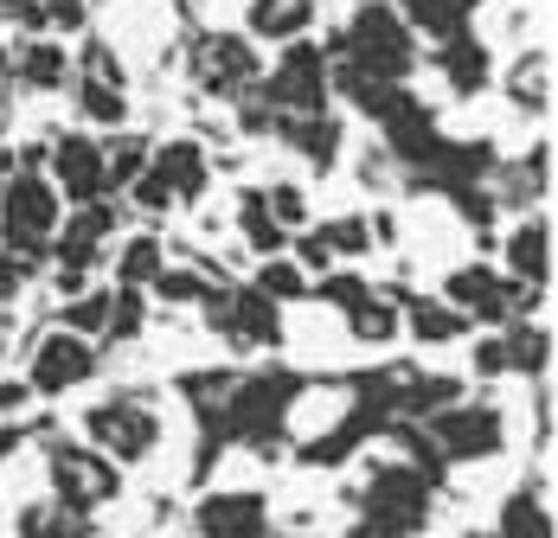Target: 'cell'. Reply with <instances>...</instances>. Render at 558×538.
<instances>
[{
  "label": "cell",
  "mask_w": 558,
  "mask_h": 538,
  "mask_svg": "<svg viewBox=\"0 0 558 538\" xmlns=\"http://www.w3.org/2000/svg\"><path fill=\"white\" fill-rule=\"evenodd\" d=\"M340 64L360 71V77H373V84H404L417 71V33L398 20V7L373 0V7L353 13V26L340 39Z\"/></svg>",
  "instance_id": "cell-1"
},
{
  "label": "cell",
  "mask_w": 558,
  "mask_h": 538,
  "mask_svg": "<svg viewBox=\"0 0 558 538\" xmlns=\"http://www.w3.org/2000/svg\"><path fill=\"white\" fill-rule=\"evenodd\" d=\"M58 218H64V199L46 173H13L0 186V237H7V257L33 264L46 257L58 237Z\"/></svg>",
  "instance_id": "cell-2"
},
{
  "label": "cell",
  "mask_w": 558,
  "mask_h": 538,
  "mask_svg": "<svg viewBox=\"0 0 558 538\" xmlns=\"http://www.w3.org/2000/svg\"><path fill=\"white\" fill-rule=\"evenodd\" d=\"M84 430H90V449H97V455H110L116 468H129V462H148V455H155L161 417H155L142 398H104V404L84 417Z\"/></svg>",
  "instance_id": "cell-3"
},
{
  "label": "cell",
  "mask_w": 558,
  "mask_h": 538,
  "mask_svg": "<svg viewBox=\"0 0 558 538\" xmlns=\"http://www.w3.org/2000/svg\"><path fill=\"white\" fill-rule=\"evenodd\" d=\"M289 404H295V378L257 372V378H231L219 417H225V430L244 436V442H270L282 430V417H289Z\"/></svg>",
  "instance_id": "cell-4"
},
{
  "label": "cell",
  "mask_w": 558,
  "mask_h": 538,
  "mask_svg": "<svg viewBox=\"0 0 558 538\" xmlns=\"http://www.w3.org/2000/svg\"><path fill=\"white\" fill-rule=\"evenodd\" d=\"M430 487H437V475L417 468V462H386V468H373V481H366L373 519H366V526H386L391 538H411L417 519H424V506H430Z\"/></svg>",
  "instance_id": "cell-5"
},
{
  "label": "cell",
  "mask_w": 558,
  "mask_h": 538,
  "mask_svg": "<svg viewBox=\"0 0 558 538\" xmlns=\"http://www.w3.org/2000/svg\"><path fill=\"white\" fill-rule=\"evenodd\" d=\"M264 84V97L282 109V115H315V109H328V52L322 46H308V39H289L277 58V71L270 77H257Z\"/></svg>",
  "instance_id": "cell-6"
},
{
  "label": "cell",
  "mask_w": 558,
  "mask_h": 538,
  "mask_svg": "<svg viewBox=\"0 0 558 538\" xmlns=\"http://www.w3.org/2000/svg\"><path fill=\"white\" fill-rule=\"evenodd\" d=\"M507 424L501 411H475V404H449V411H430V449L437 462H482V455H501Z\"/></svg>",
  "instance_id": "cell-7"
},
{
  "label": "cell",
  "mask_w": 558,
  "mask_h": 538,
  "mask_svg": "<svg viewBox=\"0 0 558 538\" xmlns=\"http://www.w3.org/2000/svg\"><path fill=\"white\" fill-rule=\"evenodd\" d=\"M52 493H58V506H71V513H97V506H110L122 493V468L110 455H97V449H58Z\"/></svg>",
  "instance_id": "cell-8"
},
{
  "label": "cell",
  "mask_w": 558,
  "mask_h": 538,
  "mask_svg": "<svg viewBox=\"0 0 558 538\" xmlns=\"http://www.w3.org/2000/svg\"><path fill=\"white\" fill-rule=\"evenodd\" d=\"M90 372H97V346H90L84 333L58 327V333H46V340L33 346V359H26V391H39V398H64L71 384H84Z\"/></svg>",
  "instance_id": "cell-9"
},
{
  "label": "cell",
  "mask_w": 558,
  "mask_h": 538,
  "mask_svg": "<svg viewBox=\"0 0 558 538\" xmlns=\"http://www.w3.org/2000/svg\"><path fill=\"white\" fill-rule=\"evenodd\" d=\"M213 315H219V333L231 346H277L282 340V302H270L264 289H231V295H213Z\"/></svg>",
  "instance_id": "cell-10"
},
{
  "label": "cell",
  "mask_w": 558,
  "mask_h": 538,
  "mask_svg": "<svg viewBox=\"0 0 558 538\" xmlns=\"http://www.w3.org/2000/svg\"><path fill=\"white\" fill-rule=\"evenodd\" d=\"M456 315H469V321H488L501 327L520 302H526V289L520 282H507L501 269H456L449 276V295H444Z\"/></svg>",
  "instance_id": "cell-11"
},
{
  "label": "cell",
  "mask_w": 558,
  "mask_h": 538,
  "mask_svg": "<svg viewBox=\"0 0 558 538\" xmlns=\"http://www.w3.org/2000/svg\"><path fill=\"white\" fill-rule=\"evenodd\" d=\"M52 186H58V199H71V206H90V199H104V193H110L104 148H97L90 135H64V142L52 148Z\"/></svg>",
  "instance_id": "cell-12"
},
{
  "label": "cell",
  "mask_w": 558,
  "mask_h": 538,
  "mask_svg": "<svg viewBox=\"0 0 558 538\" xmlns=\"http://www.w3.org/2000/svg\"><path fill=\"white\" fill-rule=\"evenodd\" d=\"M199 77H206V90H219V97H244V90L264 77V64H257V52H251V39L213 33V39L199 46Z\"/></svg>",
  "instance_id": "cell-13"
},
{
  "label": "cell",
  "mask_w": 558,
  "mask_h": 538,
  "mask_svg": "<svg viewBox=\"0 0 558 538\" xmlns=\"http://www.w3.org/2000/svg\"><path fill=\"white\" fill-rule=\"evenodd\" d=\"M110 231H116V212L104 206V199H90V206H77L71 218H58V237H52L58 269H90L97 257H104Z\"/></svg>",
  "instance_id": "cell-14"
},
{
  "label": "cell",
  "mask_w": 558,
  "mask_h": 538,
  "mask_svg": "<svg viewBox=\"0 0 558 538\" xmlns=\"http://www.w3.org/2000/svg\"><path fill=\"white\" fill-rule=\"evenodd\" d=\"M546 276H553V224H546V218H526V224H513V237H507V282L546 289Z\"/></svg>",
  "instance_id": "cell-15"
},
{
  "label": "cell",
  "mask_w": 558,
  "mask_h": 538,
  "mask_svg": "<svg viewBox=\"0 0 558 538\" xmlns=\"http://www.w3.org/2000/svg\"><path fill=\"white\" fill-rule=\"evenodd\" d=\"M437 71L449 77V90L456 97H475L482 84H488V71H495V58H488V46L462 26V33H449V39H437Z\"/></svg>",
  "instance_id": "cell-16"
},
{
  "label": "cell",
  "mask_w": 558,
  "mask_h": 538,
  "mask_svg": "<svg viewBox=\"0 0 558 538\" xmlns=\"http://www.w3.org/2000/svg\"><path fill=\"white\" fill-rule=\"evenodd\" d=\"M199 533L206 538H257L264 533V493H213V500H199Z\"/></svg>",
  "instance_id": "cell-17"
},
{
  "label": "cell",
  "mask_w": 558,
  "mask_h": 538,
  "mask_svg": "<svg viewBox=\"0 0 558 538\" xmlns=\"http://www.w3.org/2000/svg\"><path fill=\"white\" fill-rule=\"evenodd\" d=\"M148 167L161 173V186H168L173 199H199V193H206V155H199V142L148 148Z\"/></svg>",
  "instance_id": "cell-18"
},
{
  "label": "cell",
  "mask_w": 558,
  "mask_h": 538,
  "mask_svg": "<svg viewBox=\"0 0 558 538\" xmlns=\"http://www.w3.org/2000/svg\"><path fill=\"white\" fill-rule=\"evenodd\" d=\"M244 26H251V39H302L308 26H315V0H251V13H244Z\"/></svg>",
  "instance_id": "cell-19"
},
{
  "label": "cell",
  "mask_w": 558,
  "mask_h": 538,
  "mask_svg": "<svg viewBox=\"0 0 558 538\" xmlns=\"http://www.w3.org/2000/svg\"><path fill=\"white\" fill-rule=\"evenodd\" d=\"M282 135H289V148H295V155H308L315 167H328L340 155V122L328 115V109H315V115H289V122H282Z\"/></svg>",
  "instance_id": "cell-20"
},
{
  "label": "cell",
  "mask_w": 558,
  "mask_h": 538,
  "mask_svg": "<svg viewBox=\"0 0 558 538\" xmlns=\"http://www.w3.org/2000/svg\"><path fill=\"white\" fill-rule=\"evenodd\" d=\"M469 7H475V0H398V20H404L411 33H437V39H449V33L469 26Z\"/></svg>",
  "instance_id": "cell-21"
},
{
  "label": "cell",
  "mask_w": 558,
  "mask_h": 538,
  "mask_svg": "<svg viewBox=\"0 0 558 538\" xmlns=\"http://www.w3.org/2000/svg\"><path fill=\"white\" fill-rule=\"evenodd\" d=\"M13 71H20L26 90H58V84H71V58H64V46H52V39H46V46H26Z\"/></svg>",
  "instance_id": "cell-22"
},
{
  "label": "cell",
  "mask_w": 558,
  "mask_h": 538,
  "mask_svg": "<svg viewBox=\"0 0 558 538\" xmlns=\"http://www.w3.org/2000/svg\"><path fill=\"white\" fill-rule=\"evenodd\" d=\"M238 231H244V244H251L257 257H282V237H289V231L270 218L264 193H244V206H238Z\"/></svg>",
  "instance_id": "cell-23"
},
{
  "label": "cell",
  "mask_w": 558,
  "mask_h": 538,
  "mask_svg": "<svg viewBox=\"0 0 558 538\" xmlns=\"http://www.w3.org/2000/svg\"><path fill=\"white\" fill-rule=\"evenodd\" d=\"M501 346H507V372H546V359H553L546 327H533V321H513V333Z\"/></svg>",
  "instance_id": "cell-24"
},
{
  "label": "cell",
  "mask_w": 558,
  "mask_h": 538,
  "mask_svg": "<svg viewBox=\"0 0 558 538\" xmlns=\"http://www.w3.org/2000/svg\"><path fill=\"white\" fill-rule=\"evenodd\" d=\"M411 333L430 340V346H444V340H462L469 333V315H456L449 302H411Z\"/></svg>",
  "instance_id": "cell-25"
},
{
  "label": "cell",
  "mask_w": 558,
  "mask_h": 538,
  "mask_svg": "<svg viewBox=\"0 0 558 538\" xmlns=\"http://www.w3.org/2000/svg\"><path fill=\"white\" fill-rule=\"evenodd\" d=\"M495 538H553V513H546L533 493H513L501 506V533Z\"/></svg>",
  "instance_id": "cell-26"
},
{
  "label": "cell",
  "mask_w": 558,
  "mask_h": 538,
  "mask_svg": "<svg viewBox=\"0 0 558 538\" xmlns=\"http://www.w3.org/2000/svg\"><path fill=\"white\" fill-rule=\"evenodd\" d=\"M77 109H84L90 122L116 129V122L129 115V97H122V84H104V77H77Z\"/></svg>",
  "instance_id": "cell-27"
},
{
  "label": "cell",
  "mask_w": 558,
  "mask_h": 538,
  "mask_svg": "<svg viewBox=\"0 0 558 538\" xmlns=\"http://www.w3.org/2000/svg\"><path fill=\"white\" fill-rule=\"evenodd\" d=\"M155 269H161V237H129V244H122V257H116L122 289H148Z\"/></svg>",
  "instance_id": "cell-28"
},
{
  "label": "cell",
  "mask_w": 558,
  "mask_h": 538,
  "mask_svg": "<svg viewBox=\"0 0 558 538\" xmlns=\"http://www.w3.org/2000/svg\"><path fill=\"white\" fill-rule=\"evenodd\" d=\"M251 289H264L270 302H302L308 295V276H302V264H289V257H264Z\"/></svg>",
  "instance_id": "cell-29"
},
{
  "label": "cell",
  "mask_w": 558,
  "mask_h": 538,
  "mask_svg": "<svg viewBox=\"0 0 558 538\" xmlns=\"http://www.w3.org/2000/svg\"><path fill=\"white\" fill-rule=\"evenodd\" d=\"M347 321H353V340H366V346H373V340H391V333H398V308L379 302V295H366V302H353V308H347Z\"/></svg>",
  "instance_id": "cell-30"
},
{
  "label": "cell",
  "mask_w": 558,
  "mask_h": 538,
  "mask_svg": "<svg viewBox=\"0 0 558 538\" xmlns=\"http://www.w3.org/2000/svg\"><path fill=\"white\" fill-rule=\"evenodd\" d=\"M104 333H116V340L142 333V289H116V295H110V315H104Z\"/></svg>",
  "instance_id": "cell-31"
},
{
  "label": "cell",
  "mask_w": 558,
  "mask_h": 538,
  "mask_svg": "<svg viewBox=\"0 0 558 538\" xmlns=\"http://www.w3.org/2000/svg\"><path fill=\"white\" fill-rule=\"evenodd\" d=\"M142 167H148V142H116L110 155H104V173H110V186H129Z\"/></svg>",
  "instance_id": "cell-32"
},
{
  "label": "cell",
  "mask_w": 558,
  "mask_h": 538,
  "mask_svg": "<svg viewBox=\"0 0 558 538\" xmlns=\"http://www.w3.org/2000/svg\"><path fill=\"white\" fill-rule=\"evenodd\" d=\"M264 206H270V218H277L282 231H302V224H308V199H302L295 186H270Z\"/></svg>",
  "instance_id": "cell-33"
},
{
  "label": "cell",
  "mask_w": 558,
  "mask_h": 538,
  "mask_svg": "<svg viewBox=\"0 0 558 538\" xmlns=\"http://www.w3.org/2000/svg\"><path fill=\"white\" fill-rule=\"evenodd\" d=\"M155 289H161V295H168V302H199V295H206V282H199V276H193V269H155Z\"/></svg>",
  "instance_id": "cell-34"
},
{
  "label": "cell",
  "mask_w": 558,
  "mask_h": 538,
  "mask_svg": "<svg viewBox=\"0 0 558 538\" xmlns=\"http://www.w3.org/2000/svg\"><path fill=\"white\" fill-rule=\"evenodd\" d=\"M322 237H328V250H347V257H353V250H366V244H373V231H366V224H360V218H335V224H328V231H322Z\"/></svg>",
  "instance_id": "cell-35"
},
{
  "label": "cell",
  "mask_w": 558,
  "mask_h": 538,
  "mask_svg": "<svg viewBox=\"0 0 558 538\" xmlns=\"http://www.w3.org/2000/svg\"><path fill=\"white\" fill-rule=\"evenodd\" d=\"M513 97L533 109H546V58H526V71L513 77Z\"/></svg>",
  "instance_id": "cell-36"
},
{
  "label": "cell",
  "mask_w": 558,
  "mask_h": 538,
  "mask_svg": "<svg viewBox=\"0 0 558 538\" xmlns=\"http://www.w3.org/2000/svg\"><path fill=\"white\" fill-rule=\"evenodd\" d=\"M322 295H328L335 308H353V302H366L373 289H366V282H360L353 269H340V276H328V282H322Z\"/></svg>",
  "instance_id": "cell-37"
},
{
  "label": "cell",
  "mask_w": 558,
  "mask_h": 538,
  "mask_svg": "<svg viewBox=\"0 0 558 538\" xmlns=\"http://www.w3.org/2000/svg\"><path fill=\"white\" fill-rule=\"evenodd\" d=\"M475 372H482V378L507 372V346H501V340H482V346H475Z\"/></svg>",
  "instance_id": "cell-38"
},
{
  "label": "cell",
  "mask_w": 558,
  "mask_h": 538,
  "mask_svg": "<svg viewBox=\"0 0 558 538\" xmlns=\"http://www.w3.org/2000/svg\"><path fill=\"white\" fill-rule=\"evenodd\" d=\"M39 20H52V26H84V0H46Z\"/></svg>",
  "instance_id": "cell-39"
},
{
  "label": "cell",
  "mask_w": 558,
  "mask_h": 538,
  "mask_svg": "<svg viewBox=\"0 0 558 538\" xmlns=\"http://www.w3.org/2000/svg\"><path fill=\"white\" fill-rule=\"evenodd\" d=\"M20 282H26V264H20V257H0V302H7Z\"/></svg>",
  "instance_id": "cell-40"
},
{
  "label": "cell",
  "mask_w": 558,
  "mask_h": 538,
  "mask_svg": "<svg viewBox=\"0 0 558 538\" xmlns=\"http://www.w3.org/2000/svg\"><path fill=\"white\" fill-rule=\"evenodd\" d=\"M26 404V378H0V417Z\"/></svg>",
  "instance_id": "cell-41"
},
{
  "label": "cell",
  "mask_w": 558,
  "mask_h": 538,
  "mask_svg": "<svg viewBox=\"0 0 558 538\" xmlns=\"http://www.w3.org/2000/svg\"><path fill=\"white\" fill-rule=\"evenodd\" d=\"M7 180H13V155H0V186H7Z\"/></svg>",
  "instance_id": "cell-42"
},
{
  "label": "cell",
  "mask_w": 558,
  "mask_h": 538,
  "mask_svg": "<svg viewBox=\"0 0 558 538\" xmlns=\"http://www.w3.org/2000/svg\"><path fill=\"white\" fill-rule=\"evenodd\" d=\"M20 7H33V0H0V13H20Z\"/></svg>",
  "instance_id": "cell-43"
}]
</instances>
